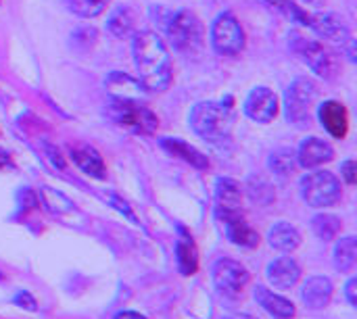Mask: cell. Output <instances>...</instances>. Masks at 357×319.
<instances>
[{"mask_svg": "<svg viewBox=\"0 0 357 319\" xmlns=\"http://www.w3.org/2000/svg\"><path fill=\"white\" fill-rule=\"evenodd\" d=\"M213 282L226 297H238L249 284V272L238 261L220 259L213 265Z\"/></svg>", "mask_w": 357, "mask_h": 319, "instance_id": "9c48e42d", "label": "cell"}, {"mask_svg": "<svg viewBox=\"0 0 357 319\" xmlns=\"http://www.w3.org/2000/svg\"><path fill=\"white\" fill-rule=\"evenodd\" d=\"M178 265L184 276H192L199 270V253L192 238L182 230V238L178 242Z\"/></svg>", "mask_w": 357, "mask_h": 319, "instance_id": "cb8c5ba5", "label": "cell"}, {"mask_svg": "<svg viewBox=\"0 0 357 319\" xmlns=\"http://www.w3.org/2000/svg\"><path fill=\"white\" fill-rule=\"evenodd\" d=\"M161 144H163V148H165L172 157H178V159L190 163V165L197 167V169H207V167H209V159H207L201 150H197L195 146H190L188 142H184V140H180V138H165Z\"/></svg>", "mask_w": 357, "mask_h": 319, "instance_id": "d6986e66", "label": "cell"}, {"mask_svg": "<svg viewBox=\"0 0 357 319\" xmlns=\"http://www.w3.org/2000/svg\"><path fill=\"white\" fill-rule=\"evenodd\" d=\"M245 29L232 13H220L211 23V46L222 56H234L245 48Z\"/></svg>", "mask_w": 357, "mask_h": 319, "instance_id": "ba28073f", "label": "cell"}, {"mask_svg": "<svg viewBox=\"0 0 357 319\" xmlns=\"http://www.w3.org/2000/svg\"><path fill=\"white\" fill-rule=\"evenodd\" d=\"M215 211H218V217L226 224L234 217H241V186L230 180V178H224V180H218V186H215Z\"/></svg>", "mask_w": 357, "mask_h": 319, "instance_id": "7c38bea8", "label": "cell"}, {"mask_svg": "<svg viewBox=\"0 0 357 319\" xmlns=\"http://www.w3.org/2000/svg\"><path fill=\"white\" fill-rule=\"evenodd\" d=\"M266 276L270 280V284L278 290H289L293 288L299 278H301V270L299 265L291 259V257H280L276 261H272L266 270Z\"/></svg>", "mask_w": 357, "mask_h": 319, "instance_id": "9a60e30c", "label": "cell"}, {"mask_svg": "<svg viewBox=\"0 0 357 319\" xmlns=\"http://www.w3.org/2000/svg\"><path fill=\"white\" fill-rule=\"evenodd\" d=\"M318 100V88L307 77H297L284 94L287 119L295 125H307L312 119V109Z\"/></svg>", "mask_w": 357, "mask_h": 319, "instance_id": "8992f818", "label": "cell"}, {"mask_svg": "<svg viewBox=\"0 0 357 319\" xmlns=\"http://www.w3.org/2000/svg\"><path fill=\"white\" fill-rule=\"evenodd\" d=\"M132 61L138 84L146 92H165L174 81V63L165 42L153 31L132 36Z\"/></svg>", "mask_w": 357, "mask_h": 319, "instance_id": "6da1fadb", "label": "cell"}, {"mask_svg": "<svg viewBox=\"0 0 357 319\" xmlns=\"http://www.w3.org/2000/svg\"><path fill=\"white\" fill-rule=\"evenodd\" d=\"M111 199H113V203L117 205V209H119L121 213H126V215H128V217H130L132 221H136V215H134V213L130 211V207H128V205H126V203H123L121 199H117V196H111Z\"/></svg>", "mask_w": 357, "mask_h": 319, "instance_id": "d6a6232c", "label": "cell"}, {"mask_svg": "<svg viewBox=\"0 0 357 319\" xmlns=\"http://www.w3.org/2000/svg\"><path fill=\"white\" fill-rule=\"evenodd\" d=\"M312 230L320 240H337V236L341 234V219L331 213H320L312 219Z\"/></svg>", "mask_w": 357, "mask_h": 319, "instance_id": "d4e9b609", "label": "cell"}, {"mask_svg": "<svg viewBox=\"0 0 357 319\" xmlns=\"http://www.w3.org/2000/svg\"><path fill=\"white\" fill-rule=\"evenodd\" d=\"M165 31L172 46L184 54H195L205 44V27L201 19L190 10H178L169 15L165 21Z\"/></svg>", "mask_w": 357, "mask_h": 319, "instance_id": "3957f363", "label": "cell"}, {"mask_svg": "<svg viewBox=\"0 0 357 319\" xmlns=\"http://www.w3.org/2000/svg\"><path fill=\"white\" fill-rule=\"evenodd\" d=\"M8 153H4V150H0V167H4V165H8Z\"/></svg>", "mask_w": 357, "mask_h": 319, "instance_id": "e575fe53", "label": "cell"}, {"mask_svg": "<svg viewBox=\"0 0 357 319\" xmlns=\"http://www.w3.org/2000/svg\"><path fill=\"white\" fill-rule=\"evenodd\" d=\"M297 155V163L305 169H314V167H320L328 161H333L335 157V148L322 140V138H305L299 146V150L295 153Z\"/></svg>", "mask_w": 357, "mask_h": 319, "instance_id": "5bb4252c", "label": "cell"}, {"mask_svg": "<svg viewBox=\"0 0 357 319\" xmlns=\"http://www.w3.org/2000/svg\"><path fill=\"white\" fill-rule=\"evenodd\" d=\"M224 226H226L228 238H230L234 244L245 247V249H253V247L259 244V234L245 221L243 215H241V217H234V219H230V221H226Z\"/></svg>", "mask_w": 357, "mask_h": 319, "instance_id": "ffe728a7", "label": "cell"}, {"mask_svg": "<svg viewBox=\"0 0 357 319\" xmlns=\"http://www.w3.org/2000/svg\"><path fill=\"white\" fill-rule=\"evenodd\" d=\"M15 305H19L21 309H27V311H36V301L29 293H19L15 297Z\"/></svg>", "mask_w": 357, "mask_h": 319, "instance_id": "4dcf8cb0", "label": "cell"}, {"mask_svg": "<svg viewBox=\"0 0 357 319\" xmlns=\"http://www.w3.org/2000/svg\"><path fill=\"white\" fill-rule=\"evenodd\" d=\"M268 240H270V244H272L274 249H278V251H282V253H291V251H295V249L299 247L301 236H299V232H297L291 224L280 221V224H276V226L270 230Z\"/></svg>", "mask_w": 357, "mask_h": 319, "instance_id": "44dd1931", "label": "cell"}, {"mask_svg": "<svg viewBox=\"0 0 357 319\" xmlns=\"http://www.w3.org/2000/svg\"><path fill=\"white\" fill-rule=\"evenodd\" d=\"M255 301L276 319H291L295 318V305L280 297V295H274L272 290L264 288V286H257L255 288Z\"/></svg>", "mask_w": 357, "mask_h": 319, "instance_id": "ac0fdd59", "label": "cell"}, {"mask_svg": "<svg viewBox=\"0 0 357 319\" xmlns=\"http://www.w3.org/2000/svg\"><path fill=\"white\" fill-rule=\"evenodd\" d=\"M71 161L90 178H96V180H105L107 178V165L100 157V153L92 146H75L71 148L69 153Z\"/></svg>", "mask_w": 357, "mask_h": 319, "instance_id": "2e32d148", "label": "cell"}, {"mask_svg": "<svg viewBox=\"0 0 357 319\" xmlns=\"http://www.w3.org/2000/svg\"><path fill=\"white\" fill-rule=\"evenodd\" d=\"M335 267L343 274H349L354 272L357 261V240L354 236H347V238H341L337 244H335Z\"/></svg>", "mask_w": 357, "mask_h": 319, "instance_id": "7402d4cb", "label": "cell"}, {"mask_svg": "<svg viewBox=\"0 0 357 319\" xmlns=\"http://www.w3.org/2000/svg\"><path fill=\"white\" fill-rule=\"evenodd\" d=\"M303 2H307V4H314V6H318V4H322L324 0H303Z\"/></svg>", "mask_w": 357, "mask_h": 319, "instance_id": "d590c367", "label": "cell"}, {"mask_svg": "<svg viewBox=\"0 0 357 319\" xmlns=\"http://www.w3.org/2000/svg\"><path fill=\"white\" fill-rule=\"evenodd\" d=\"M341 182L331 171H314L301 180V194L314 209H326L341 201Z\"/></svg>", "mask_w": 357, "mask_h": 319, "instance_id": "52a82bcc", "label": "cell"}, {"mask_svg": "<svg viewBox=\"0 0 357 319\" xmlns=\"http://www.w3.org/2000/svg\"><path fill=\"white\" fill-rule=\"evenodd\" d=\"M322 127L337 140H343L349 132V113L347 107L339 100H326L318 111Z\"/></svg>", "mask_w": 357, "mask_h": 319, "instance_id": "4fadbf2b", "label": "cell"}, {"mask_svg": "<svg viewBox=\"0 0 357 319\" xmlns=\"http://www.w3.org/2000/svg\"><path fill=\"white\" fill-rule=\"evenodd\" d=\"M266 2H270L276 10H280V13H282V15H287L289 19H293V21H297V23L307 25L310 13H307V10H303L301 6H297L293 0H266Z\"/></svg>", "mask_w": 357, "mask_h": 319, "instance_id": "f1b7e54d", "label": "cell"}, {"mask_svg": "<svg viewBox=\"0 0 357 319\" xmlns=\"http://www.w3.org/2000/svg\"><path fill=\"white\" fill-rule=\"evenodd\" d=\"M301 299H303L305 307H310L314 311L324 309L331 303V299H333V284H331V280L328 278H322V276L310 278L303 284Z\"/></svg>", "mask_w": 357, "mask_h": 319, "instance_id": "e0dca14e", "label": "cell"}, {"mask_svg": "<svg viewBox=\"0 0 357 319\" xmlns=\"http://www.w3.org/2000/svg\"><path fill=\"white\" fill-rule=\"evenodd\" d=\"M107 29L115 38H130V36H134V29H136L134 13L128 6H119L117 10L111 13V17L107 21Z\"/></svg>", "mask_w": 357, "mask_h": 319, "instance_id": "603a6c76", "label": "cell"}, {"mask_svg": "<svg viewBox=\"0 0 357 319\" xmlns=\"http://www.w3.org/2000/svg\"><path fill=\"white\" fill-rule=\"evenodd\" d=\"M341 176H343V180L349 184V186H354L356 184V161L354 159H347L343 165H341Z\"/></svg>", "mask_w": 357, "mask_h": 319, "instance_id": "f546056e", "label": "cell"}, {"mask_svg": "<svg viewBox=\"0 0 357 319\" xmlns=\"http://www.w3.org/2000/svg\"><path fill=\"white\" fill-rule=\"evenodd\" d=\"M190 127L209 142H222L230 136L232 130V107L224 102H199L190 111Z\"/></svg>", "mask_w": 357, "mask_h": 319, "instance_id": "7a4b0ae2", "label": "cell"}, {"mask_svg": "<svg viewBox=\"0 0 357 319\" xmlns=\"http://www.w3.org/2000/svg\"><path fill=\"white\" fill-rule=\"evenodd\" d=\"M268 165H270V169L276 173V176H280V178H289V176H293L295 173V169H297V155L293 153V150H289V148H280V150H276V153H272V157H270V161H268Z\"/></svg>", "mask_w": 357, "mask_h": 319, "instance_id": "484cf974", "label": "cell"}, {"mask_svg": "<svg viewBox=\"0 0 357 319\" xmlns=\"http://www.w3.org/2000/svg\"><path fill=\"white\" fill-rule=\"evenodd\" d=\"M278 96L274 94V90L266 86L253 88L245 100V115L257 123H270L278 115Z\"/></svg>", "mask_w": 357, "mask_h": 319, "instance_id": "30bf717a", "label": "cell"}, {"mask_svg": "<svg viewBox=\"0 0 357 319\" xmlns=\"http://www.w3.org/2000/svg\"><path fill=\"white\" fill-rule=\"evenodd\" d=\"M345 297H347V301H349V305H351V307H357V280L356 278H351V280L347 282V286H345Z\"/></svg>", "mask_w": 357, "mask_h": 319, "instance_id": "1f68e13d", "label": "cell"}, {"mask_svg": "<svg viewBox=\"0 0 357 319\" xmlns=\"http://www.w3.org/2000/svg\"><path fill=\"white\" fill-rule=\"evenodd\" d=\"M111 115L121 127H128L136 134L151 136L159 127V117L146 104L132 98H115L111 104Z\"/></svg>", "mask_w": 357, "mask_h": 319, "instance_id": "5b68a950", "label": "cell"}, {"mask_svg": "<svg viewBox=\"0 0 357 319\" xmlns=\"http://www.w3.org/2000/svg\"><path fill=\"white\" fill-rule=\"evenodd\" d=\"M291 50L320 77L324 79H333L337 77L341 63L337 59V54L322 42L318 40H310L301 33H291Z\"/></svg>", "mask_w": 357, "mask_h": 319, "instance_id": "277c9868", "label": "cell"}, {"mask_svg": "<svg viewBox=\"0 0 357 319\" xmlns=\"http://www.w3.org/2000/svg\"><path fill=\"white\" fill-rule=\"evenodd\" d=\"M111 0H69V10L82 19H94L105 13Z\"/></svg>", "mask_w": 357, "mask_h": 319, "instance_id": "4316f807", "label": "cell"}, {"mask_svg": "<svg viewBox=\"0 0 357 319\" xmlns=\"http://www.w3.org/2000/svg\"><path fill=\"white\" fill-rule=\"evenodd\" d=\"M307 27H312L320 38H324L328 42H335L341 46L351 42V33H349L347 25L333 13H310Z\"/></svg>", "mask_w": 357, "mask_h": 319, "instance_id": "8fae6325", "label": "cell"}, {"mask_svg": "<svg viewBox=\"0 0 357 319\" xmlns=\"http://www.w3.org/2000/svg\"><path fill=\"white\" fill-rule=\"evenodd\" d=\"M42 203L46 205V209L54 215H63V213H73V205L59 192L50 190V188H42L40 190Z\"/></svg>", "mask_w": 357, "mask_h": 319, "instance_id": "83f0119b", "label": "cell"}, {"mask_svg": "<svg viewBox=\"0 0 357 319\" xmlns=\"http://www.w3.org/2000/svg\"><path fill=\"white\" fill-rule=\"evenodd\" d=\"M115 319H146L144 316H140V313H136V311H121V313H117Z\"/></svg>", "mask_w": 357, "mask_h": 319, "instance_id": "836d02e7", "label": "cell"}]
</instances>
